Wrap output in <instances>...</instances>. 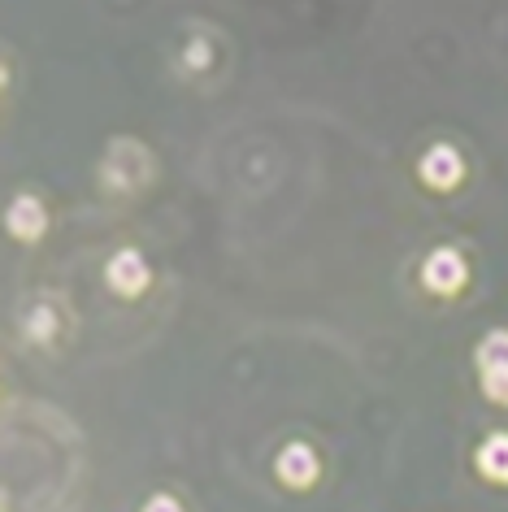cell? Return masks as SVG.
Listing matches in <instances>:
<instances>
[{
  "label": "cell",
  "mask_w": 508,
  "mask_h": 512,
  "mask_svg": "<svg viewBox=\"0 0 508 512\" xmlns=\"http://www.w3.org/2000/svg\"><path fill=\"white\" fill-rule=\"evenodd\" d=\"M465 278H469V270H465L461 252H452V248L430 252L426 265H422V283L435 291V296H452V291H461Z\"/></svg>",
  "instance_id": "cell-1"
},
{
  "label": "cell",
  "mask_w": 508,
  "mask_h": 512,
  "mask_svg": "<svg viewBox=\"0 0 508 512\" xmlns=\"http://www.w3.org/2000/svg\"><path fill=\"white\" fill-rule=\"evenodd\" d=\"M417 174H422V183H426V187L452 191V187L465 178V161H461V152H456V148L439 144V148H430L426 157L417 161Z\"/></svg>",
  "instance_id": "cell-2"
},
{
  "label": "cell",
  "mask_w": 508,
  "mask_h": 512,
  "mask_svg": "<svg viewBox=\"0 0 508 512\" xmlns=\"http://www.w3.org/2000/svg\"><path fill=\"white\" fill-rule=\"evenodd\" d=\"M105 278H109V287L118 291V296H139V291H148V261L139 256L135 248H126V252H118L109 261V270H105Z\"/></svg>",
  "instance_id": "cell-3"
},
{
  "label": "cell",
  "mask_w": 508,
  "mask_h": 512,
  "mask_svg": "<svg viewBox=\"0 0 508 512\" xmlns=\"http://www.w3.org/2000/svg\"><path fill=\"white\" fill-rule=\"evenodd\" d=\"M274 473L287 486L304 491V486H313V478H317V452L309 443H287L283 452H278V460H274Z\"/></svg>",
  "instance_id": "cell-4"
},
{
  "label": "cell",
  "mask_w": 508,
  "mask_h": 512,
  "mask_svg": "<svg viewBox=\"0 0 508 512\" xmlns=\"http://www.w3.org/2000/svg\"><path fill=\"white\" fill-rule=\"evenodd\" d=\"M5 226H9V235L14 239L31 243V239H40L48 230V213H44V204L35 196H18L14 204H9V213H5Z\"/></svg>",
  "instance_id": "cell-5"
},
{
  "label": "cell",
  "mask_w": 508,
  "mask_h": 512,
  "mask_svg": "<svg viewBox=\"0 0 508 512\" xmlns=\"http://www.w3.org/2000/svg\"><path fill=\"white\" fill-rule=\"evenodd\" d=\"M478 473L491 482H508V434H491L478 447Z\"/></svg>",
  "instance_id": "cell-6"
},
{
  "label": "cell",
  "mask_w": 508,
  "mask_h": 512,
  "mask_svg": "<svg viewBox=\"0 0 508 512\" xmlns=\"http://www.w3.org/2000/svg\"><path fill=\"white\" fill-rule=\"evenodd\" d=\"M478 369L482 374H508V330H491L478 343Z\"/></svg>",
  "instance_id": "cell-7"
},
{
  "label": "cell",
  "mask_w": 508,
  "mask_h": 512,
  "mask_svg": "<svg viewBox=\"0 0 508 512\" xmlns=\"http://www.w3.org/2000/svg\"><path fill=\"white\" fill-rule=\"evenodd\" d=\"M144 512H183V504L179 499H170V495H152L144 504Z\"/></svg>",
  "instance_id": "cell-8"
}]
</instances>
